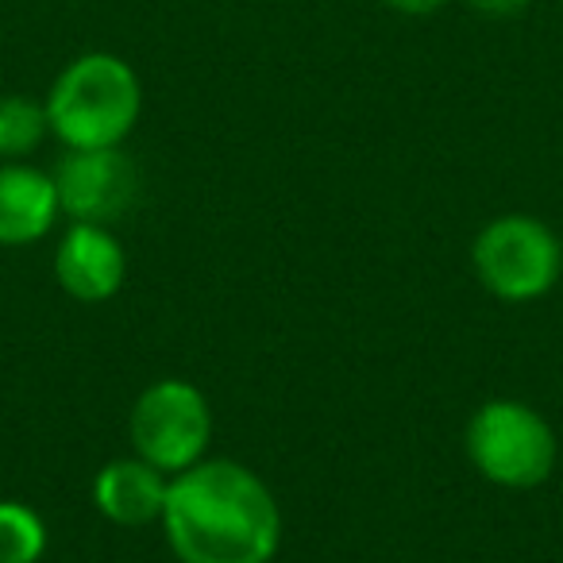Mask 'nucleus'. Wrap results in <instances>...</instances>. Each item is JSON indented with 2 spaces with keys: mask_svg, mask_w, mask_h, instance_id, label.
I'll list each match as a JSON object with an SVG mask.
<instances>
[{
  "mask_svg": "<svg viewBox=\"0 0 563 563\" xmlns=\"http://www.w3.org/2000/svg\"><path fill=\"white\" fill-rule=\"evenodd\" d=\"M158 525L178 563H271L282 544L278 498L235 460H201L170 475Z\"/></svg>",
  "mask_w": 563,
  "mask_h": 563,
  "instance_id": "1",
  "label": "nucleus"
},
{
  "mask_svg": "<svg viewBox=\"0 0 563 563\" xmlns=\"http://www.w3.org/2000/svg\"><path fill=\"white\" fill-rule=\"evenodd\" d=\"M47 552V525L32 506L0 498V563H40Z\"/></svg>",
  "mask_w": 563,
  "mask_h": 563,
  "instance_id": "11",
  "label": "nucleus"
},
{
  "mask_svg": "<svg viewBox=\"0 0 563 563\" xmlns=\"http://www.w3.org/2000/svg\"><path fill=\"white\" fill-rule=\"evenodd\" d=\"M467 460L501 490H537L560 463L555 429L517 398H490L467 421Z\"/></svg>",
  "mask_w": 563,
  "mask_h": 563,
  "instance_id": "3",
  "label": "nucleus"
},
{
  "mask_svg": "<svg viewBox=\"0 0 563 563\" xmlns=\"http://www.w3.org/2000/svg\"><path fill=\"white\" fill-rule=\"evenodd\" d=\"M55 278L74 301H112L128 278V251L120 235L109 224H70L55 247Z\"/></svg>",
  "mask_w": 563,
  "mask_h": 563,
  "instance_id": "7",
  "label": "nucleus"
},
{
  "mask_svg": "<svg viewBox=\"0 0 563 563\" xmlns=\"http://www.w3.org/2000/svg\"><path fill=\"white\" fill-rule=\"evenodd\" d=\"M463 4L475 9L478 16H486V20H514L529 9L532 0H463Z\"/></svg>",
  "mask_w": 563,
  "mask_h": 563,
  "instance_id": "12",
  "label": "nucleus"
},
{
  "mask_svg": "<svg viewBox=\"0 0 563 563\" xmlns=\"http://www.w3.org/2000/svg\"><path fill=\"white\" fill-rule=\"evenodd\" d=\"M128 437L140 460L163 475H181L205 460L212 444V406L186 378H158L135 398Z\"/></svg>",
  "mask_w": 563,
  "mask_h": 563,
  "instance_id": "5",
  "label": "nucleus"
},
{
  "mask_svg": "<svg viewBox=\"0 0 563 563\" xmlns=\"http://www.w3.org/2000/svg\"><path fill=\"white\" fill-rule=\"evenodd\" d=\"M386 9L401 12V16H432L448 4V0H383Z\"/></svg>",
  "mask_w": 563,
  "mask_h": 563,
  "instance_id": "13",
  "label": "nucleus"
},
{
  "mask_svg": "<svg viewBox=\"0 0 563 563\" xmlns=\"http://www.w3.org/2000/svg\"><path fill=\"white\" fill-rule=\"evenodd\" d=\"M51 135L66 151L124 147L143 112L140 74L109 51L78 55L47 93Z\"/></svg>",
  "mask_w": 563,
  "mask_h": 563,
  "instance_id": "2",
  "label": "nucleus"
},
{
  "mask_svg": "<svg viewBox=\"0 0 563 563\" xmlns=\"http://www.w3.org/2000/svg\"><path fill=\"white\" fill-rule=\"evenodd\" d=\"M471 263L486 294L509 306H529L555 290L563 274V243L544 220L509 212L483 224L471 243Z\"/></svg>",
  "mask_w": 563,
  "mask_h": 563,
  "instance_id": "4",
  "label": "nucleus"
},
{
  "mask_svg": "<svg viewBox=\"0 0 563 563\" xmlns=\"http://www.w3.org/2000/svg\"><path fill=\"white\" fill-rule=\"evenodd\" d=\"M55 178L27 163H0V247H27L55 228Z\"/></svg>",
  "mask_w": 563,
  "mask_h": 563,
  "instance_id": "9",
  "label": "nucleus"
},
{
  "mask_svg": "<svg viewBox=\"0 0 563 563\" xmlns=\"http://www.w3.org/2000/svg\"><path fill=\"white\" fill-rule=\"evenodd\" d=\"M51 178L74 224H112L140 197V170L124 147L66 151Z\"/></svg>",
  "mask_w": 563,
  "mask_h": 563,
  "instance_id": "6",
  "label": "nucleus"
},
{
  "mask_svg": "<svg viewBox=\"0 0 563 563\" xmlns=\"http://www.w3.org/2000/svg\"><path fill=\"white\" fill-rule=\"evenodd\" d=\"M51 135L47 104L24 93L0 97V163H24Z\"/></svg>",
  "mask_w": 563,
  "mask_h": 563,
  "instance_id": "10",
  "label": "nucleus"
},
{
  "mask_svg": "<svg viewBox=\"0 0 563 563\" xmlns=\"http://www.w3.org/2000/svg\"><path fill=\"white\" fill-rule=\"evenodd\" d=\"M166 486H170V475L151 467L140 455H124V460H112L97 471L93 506H97V514L109 517L112 525L143 529V525L163 521Z\"/></svg>",
  "mask_w": 563,
  "mask_h": 563,
  "instance_id": "8",
  "label": "nucleus"
}]
</instances>
